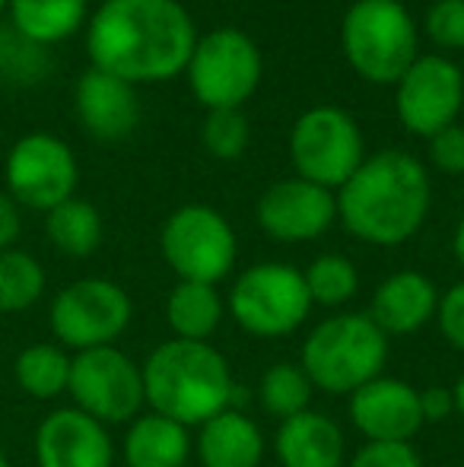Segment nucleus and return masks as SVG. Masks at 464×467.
Returning <instances> with one entry per match:
<instances>
[{"label": "nucleus", "mask_w": 464, "mask_h": 467, "mask_svg": "<svg viewBox=\"0 0 464 467\" xmlns=\"http://www.w3.org/2000/svg\"><path fill=\"white\" fill-rule=\"evenodd\" d=\"M198 29L181 0H102L87 19L89 67L130 87L185 74Z\"/></svg>", "instance_id": "nucleus-1"}, {"label": "nucleus", "mask_w": 464, "mask_h": 467, "mask_svg": "<svg viewBox=\"0 0 464 467\" xmlns=\"http://www.w3.org/2000/svg\"><path fill=\"white\" fill-rule=\"evenodd\" d=\"M433 182L417 156L378 150L337 191V220L353 239L376 248L410 242L429 216Z\"/></svg>", "instance_id": "nucleus-2"}, {"label": "nucleus", "mask_w": 464, "mask_h": 467, "mask_svg": "<svg viewBox=\"0 0 464 467\" xmlns=\"http://www.w3.org/2000/svg\"><path fill=\"white\" fill-rule=\"evenodd\" d=\"M140 372L143 398L153 413H162L188 430L230 410L242 394L223 353L201 340H166L143 359Z\"/></svg>", "instance_id": "nucleus-3"}, {"label": "nucleus", "mask_w": 464, "mask_h": 467, "mask_svg": "<svg viewBox=\"0 0 464 467\" xmlns=\"http://www.w3.org/2000/svg\"><path fill=\"white\" fill-rule=\"evenodd\" d=\"M341 51L372 87H395L420 57V29L404 0H353L341 19Z\"/></svg>", "instance_id": "nucleus-4"}, {"label": "nucleus", "mask_w": 464, "mask_h": 467, "mask_svg": "<svg viewBox=\"0 0 464 467\" xmlns=\"http://www.w3.org/2000/svg\"><path fill=\"white\" fill-rule=\"evenodd\" d=\"M385 359H388V337L372 325L369 315L359 312L325 318L305 337L299 353V366L325 394H353L366 381L382 375Z\"/></svg>", "instance_id": "nucleus-5"}, {"label": "nucleus", "mask_w": 464, "mask_h": 467, "mask_svg": "<svg viewBox=\"0 0 464 467\" xmlns=\"http://www.w3.org/2000/svg\"><path fill=\"white\" fill-rule=\"evenodd\" d=\"M290 162L299 179L341 191L347 179L363 166L366 137L359 121L341 105H312L290 128Z\"/></svg>", "instance_id": "nucleus-6"}, {"label": "nucleus", "mask_w": 464, "mask_h": 467, "mask_svg": "<svg viewBox=\"0 0 464 467\" xmlns=\"http://www.w3.org/2000/svg\"><path fill=\"white\" fill-rule=\"evenodd\" d=\"M185 77L191 96L207 111L242 109L264 80V55L248 32L223 26L198 36Z\"/></svg>", "instance_id": "nucleus-7"}, {"label": "nucleus", "mask_w": 464, "mask_h": 467, "mask_svg": "<svg viewBox=\"0 0 464 467\" xmlns=\"http://www.w3.org/2000/svg\"><path fill=\"white\" fill-rule=\"evenodd\" d=\"M160 252L179 280L217 286L232 274L239 239L232 223L211 203H185L162 223Z\"/></svg>", "instance_id": "nucleus-8"}, {"label": "nucleus", "mask_w": 464, "mask_h": 467, "mask_svg": "<svg viewBox=\"0 0 464 467\" xmlns=\"http://www.w3.org/2000/svg\"><path fill=\"white\" fill-rule=\"evenodd\" d=\"M242 331L254 337H286L312 312L303 271L280 261L252 265L239 274L226 302Z\"/></svg>", "instance_id": "nucleus-9"}, {"label": "nucleus", "mask_w": 464, "mask_h": 467, "mask_svg": "<svg viewBox=\"0 0 464 467\" xmlns=\"http://www.w3.org/2000/svg\"><path fill=\"white\" fill-rule=\"evenodd\" d=\"M130 296L124 286L106 277L74 280L51 299L48 325L51 334L64 350H96V347H115V340L128 331Z\"/></svg>", "instance_id": "nucleus-10"}, {"label": "nucleus", "mask_w": 464, "mask_h": 467, "mask_svg": "<svg viewBox=\"0 0 464 467\" xmlns=\"http://www.w3.org/2000/svg\"><path fill=\"white\" fill-rule=\"evenodd\" d=\"M6 194L26 210H55L57 203L77 197L80 162L67 140L48 130L23 134L10 147L4 162Z\"/></svg>", "instance_id": "nucleus-11"}, {"label": "nucleus", "mask_w": 464, "mask_h": 467, "mask_svg": "<svg viewBox=\"0 0 464 467\" xmlns=\"http://www.w3.org/2000/svg\"><path fill=\"white\" fill-rule=\"evenodd\" d=\"M67 394L74 407L99 420L102 426L130 423L140 417L143 404V372L134 359L118 347H96L70 359Z\"/></svg>", "instance_id": "nucleus-12"}, {"label": "nucleus", "mask_w": 464, "mask_h": 467, "mask_svg": "<svg viewBox=\"0 0 464 467\" xmlns=\"http://www.w3.org/2000/svg\"><path fill=\"white\" fill-rule=\"evenodd\" d=\"M464 109V70L449 55H420L395 83V115L414 137H436L459 124Z\"/></svg>", "instance_id": "nucleus-13"}, {"label": "nucleus", "mask_w": 464, "mask_h": 467, "mask_svg": "<svg viewBox=\"0 0 464 467\" xmlns=\"http://www.w3.org/2000/svg\"><path fill=\"white\" fill-rule=\"evenodd\" d=\"M258 226L284 245L315 242L337 223V194L322 185L290 175L267 185L258 197Z\"/></svg>", "instance_id": "nucleus-14"}, {"label": "nucleus", "mask_w": 464, "mask_h": 467, "mask_svg": "<svg viewBox=\"0 0 464 467\" xmlns=\"http://www.w3.org/2000/svg\"><path fill=\"white\" fill-rule=\"evenodd\" d=\"M350 420L366 442H410L423 426L417 388L404 379L378 375L350 394Z\"/></svg>", "instance_id": "nucleus-15"}, {"label": "nucleus", "mask_w": 464, "mask_h": 467, "mask_svg": "<svg viewBox=\"0 0 464 467\" xmlns=\"http://www.w3.org/2000/svg\"><path fill=\"white\" fill-rule=\"evenodd\" d=\"M38 467H112L115 445L108 426L77 407L51 410L36 430Z\"/></svg>", "instance_id": "nucleus-16"}, {"label": "nucleus", "mask_w": 464, "mask_h": 467, "mask_svg": "<svg viewBox=\"0 0 464 467\" xmlns=\"http://www.w3.org/2000/svg\"><path fill=\"white\" fill-rule=\"evenodd\" d=\"M74 111L89 137L115 143L130 137L140 124V96L130 83L89 67L74 87Z\"/></svg>", "instance_id": "nucleus-17"}, {"label": "nucleus", "mask_w": 464, "mask_h": 467, "mask_svg": "<svg viewBox=\"0 0 464 467\" xmlns=\"http://www.w3.org/2000/svg\"><path fill=\"white\" fill-rule=\"evenodd\" d=\"M439 312V289L420 271H397L372 293L369 318L385 337H407L427 327Z\"/></svg>", "instance_id": "nucleus-18"}, {"label": "nucleus", "mask_w": 464, "mask_h": 467, "mask_svg": "<svg viewBox=\"0 0 464 467\" xmlns=\"http://www.w3.org/2000/svg\"><path fill=\"white\" fill-rule=\"evenodd\" d=\"M273 451L284 467H341L347 442L328 413L305 410L277 426Z\"/></svg>", "instance_id": "nucleus-19"}, {"label": "nucleus", "mask_w": 464, "mask_h": 467, "mask_svg": "<svg viewBox=\"0 0 464 467\" xmlns=\"http://www.w3.org/2000/svg\"><path fill=\"white\" fill-rule=\"evenodd\" d=\"M194 449L204 467H258L264 462V436L258 423L235 407L201 426Z\"/></svg>", "instance_id": "nucleus-20"}, {"label": "nucleus", "mask_w": 464, "mask_h": 467, "mask_svg": "<svg viewBox=\"0 0 464 467\" xmlns=\"http://www.w3.org/2000/svg\"><path fill=\"white\" fill-rule=\"evenodd\" d=\"M6 13L26 45L51 48L87 29L89 0H6Z\"/></svg>", "instance_id": "nucleus-21"}, {"label": "nucleus", "mask_w": 464, "mask_h": 467, "mask_svg": "<svg viewBox=\"0 0 464 467\" xmlns=\"http://www.w3.org/2000/svg\"><path fill=\"white\" fill-rule=\"evenodd\" d=\"M191 455L188 426L162 417V413H140L130 420L124 436V464L128 467H185Z\"/></svg>", "instance_id": "nucleus-22"}, {"label": "nucleus", "mask_w": 464, "mask_h": 467, "mask_svg": "<svg viewBox=\"0 0 464 467\" xmlns=\"http://www.w3.org/2000/svg\"><path fill=\"white\" fill-rule=\"evenodd\" d=\"M226 306L217 286L211 283L179 280L166 299V321L179 340H201L211 344L213 331L223 325Z\"/></svg>", "instance_id": "nucleus-23"}, {"label": "nucleus", "mask_w": 464, "mask_h": 467, "mask_svg": "<svg viewBox=\"0 0 464 467\" xmlns=\"http://www.w3.org/2000/svg\"><path fill=\"white\" fill-rule=\"evenodd\" d=\"M102 213L83 197H70L45 213V235L67 258H89L102 245Z\"/></svg>", "instance_id": "nucleus-24"}, {"label": "nucleus", "mask_w": 464, "mask_h": 467, "mask_svg": "<svg viewBox=\"0 0 464 467\" xmlns=\"http://www.w3.org/2000/svg\"><path fill=\"white\" fill-rule=\"evenodd\" d=\"M70 359L61 344H29L13 359V379L29 398L55 400L67 391Z\"/></svg>", "instance_id": "nucleus-25"}, {"label": "nucleus", "mask_w": 464, "mask_h": 467, "mask_svg": "<svg viewBox=\"0 0 464 467\" xmlns=\"http://www.w3.org/2000/svg\"><path fill=\"white\" fill-rule=\"evenodd\" d=\"M48 274L36 254L23 248L0 252V315H19L45 296Z\"/></svg>", "instance_id": "nucleus-26"}, {"label": "nucleus", "mask_w": 464, "mask_h": 467, "mask_svg": "<svg viewBox=\"0 0 464 467\" xmlns=\"http://www.w3.org/2000/svg\"><path fill=\"white\" fill-rule=\"evenodd\" d=\"M312 394H315V385L299 363H273L258 381L261 407L280 423L296 417V413L312 410Z\"/></svg>", "instance_id": "nucleus-27"}, {"label": "nucleus", "mask_w": 464, "mask_h": 467, "mask_svg": "<svg viewBox=\"0 0 464 467\" xmlns=\"http://www.w3.org/2000/svg\"><path fill=\"white\" fill-rule=\"evenodd\" d=\"M305 289H309L312 306L337 308L347 306L353 296L359 293V271L347 254H318L309 267L303 271Z\"/></svg>", "instance_id": "nucleus-28"}, {"label": "nucleus", "mask_w": 464, "mask_h": 467, "mask_svg": "<svg viewBox=\"0 0 464 467\" xmlns=\"http://www.w3.org/2000/svg\"><path fill=\"white\" fill-rule=\"evenodd\" d=\"M248 140H252V128H248V118L242 109L207 111L204 124H201V143L213 160H239L248 150Z\"/></svg>", "instance_id": "nucleus-29"}, {"label": "nucleus", "mask_w": 464, "mask_h": 467, "mask_svg": "<svg viewBox=\"0 0 464 467\" xmlns=\"http://www.w3.org/2000/svg\"><path fill=\"white\" fill-rule=\"evenodd\" d=\"M423 32L439 55L464 51V0H433L423 16Z\"/></svg>", "instance_id": "nucleus-30"}, {"label": "nucleus", "mask_w": 464, "mask_h": 467, "mask_svg": "<svg viewBox=\"0 0 464 467\" xmlns=\"http://www.w3.org/2000/svg\"><path fill=\"white\" fill-rule=\"evenodd\" d=\"M347 467H423L410 442H366Z\"/></svg>", "instance_id": "nucleus-31"}, {"label": "nucleus", "mask_w": 464, "mask_h": 467, "mask_svg": "<svg viewBox=\"0 0 464 467\" xmlns=\"http://www.w3.org/2000/svg\"><path fill=\"white\" fill-rule=\"evenodd\" d=\"M429 162L439 169L442 175H464V128L452 124V128L439 130L429 137Z\"/></svg>", "instance_id": "nucleus-32"}, {"label": "nucleus", "mask_w": 464, "mask_h": 467, "mask_svg": "<svg viewBox=\"0 0 464 467\" xmlns=\"http://www.w3.org/2000/svg\"><path fill=\"white\" fill-rule=\"evenodd\" d=\"M436 321H439L442 337H446L459 353H464V280L455 283V286H449L446 296H439Z\"/></svg>", "instance_id": "nucleus-33"}, {"label": "nucleus", "mask_w": 464, "mask_h": 467, "mask_svg": "<svg viewBox=\"0 0 464 467\" xmlns=\"http://www.w3.org/2000/svg\"><path fill=\"white\" fill-rule=\"evenodd\" d=\"M420 398V413H423V423H442L455 413V394L452 388H442V385H427L423 391H417Z\"/></svg>", "instance_id": "nucleus-34"}, {"label": "nucleus", "mask_w": 464, "mask_h": 467, "mask_svg": "<svg viewBox=\"0 0 464 467\" xmlns=\"http://www.w3.org/2000/svg\"><path fill=\"white\" fill-rule=\"evenodd\" d=\"M19 235H23V207L6 191H0V252L16 248Z\"/></svg>", "instance_id": "nucleus-35"}, {"label": "nucleus", "mask_w": 464, "mask_h": 467, "mask_svg": "<svg viewBox=\"0 0 464 467\" xmlns=\"http://www.w3.org/2000/svg\"><path fill=\"white\" fill-rule=\"evenodd\" d=\"M452 252H455V261L464 267V216L459 220V226H455V235H452Z\"/></svg>", "instance_id": "nucleus-36"}, {"label": "nucleus", "mask_w": 464, "mask_h": 467, "mask_svg": "<svg viewBox=\"0 0 464 467\" xmlns=\"http://www.w3.org/2000/svg\"><path fill=\"white\" fill-rule=\"evenodd\" d=\"M452 394H455V413L464 420V372L459 375V381L452 385Z\"/></svg>", "instance_id": "nucleus-37"}, {"label": "nucleus", "mask_w": 464, "mask_h": 467, "mask_svg": "<svg viewBox=\"0 0 464 467\" xmlns=\"http://www.w3.org/2000/svg\"><path fill=\"white\" fill-rule=\"evenodd\" d=\"M0 467H10V458H6L4 449H0Z\"/></svg>", "instance_id": "nucleus-38"}, {"label": "nucleus", "mask_w": 464, "mask_h": 467, "mask_svg": "<svg viewBox=\"0 0 464 467\" xmlns=\"http://www.w3.org/2000/svg\"><path fill=\"white\" fill-rule=\"evenodd\" d=\"M6 10V0H0V13H4Z\"/></svg>", "instance_id": "nucleus-39"}]
</instances>
